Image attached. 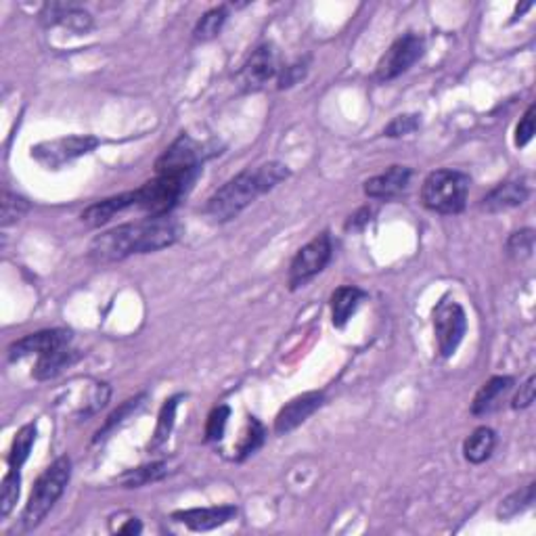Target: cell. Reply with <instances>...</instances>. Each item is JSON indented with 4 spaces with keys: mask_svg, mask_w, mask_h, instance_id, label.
I'll return each mask as SVG.
<instances>
[{
    "mask_svg": "<svg viewBox=\"0 0 536 536\" xmlns=\"http://www.w3.org/2000/svg\"><path fill=\"white\" fill-rule=\"evenodd\" d=\"M145 399H147V394H138V396H135V399L126 400L124 405L118 408V411H113L112 415H109V419L105 422V425H103V428L95 434V442H101L103 438H105L109 434V431H113L115 428H118L120 423H124L126 417H130L132 413H136L138 408L143 407V400H145Z\"/></svg>",
    "mask_w": 536,
    "mask_h": 536,
    "instance_id": "29",
    "label": "cell"
},
{
    "mask_svg": "<svg viewBox=\"0 0 536 536\" xmlns=\"http://www.w3.org/2000/svg\"><path fill=\"white\" fill-rule=\"evenodd\" d=\"M534 376H530L526 379V384L520 385V392H517V396L514 399V408H528L530 405L534 402V392H536V385H534Z\"/></svg>",
    "mask_w": 536,
    "mask_h": 536,
    "instance_id": "37",
    "label": "cell"
},
{
    "mask_svg": "<svg viewBox=\"0 0 536 536\" xmlns=\"http://www.w3.org/2000/svg\"><path fill=\"white\" fill-rule=\"evenodd\" d=\"M534 250V230L532 229H522L517 230L507 241V253L516 260H526V258L532 256Z\"/></svg>",
    "mask_w": 536,
    "mask_h": 536,
    "instance_id": "31",
    "label": "cell"
},
{
    "mask_svg": "<svg viewBox=\"0 0 536 536\" xmlns=\"http://www.w3.org/2000/svg\"><path fill=\"white\" fill-rule=\"evenodd\" d=\"M419 126H422V120H419L417 113H405L392 120V122L384 128V135L390 138H400V136L413 135L415 130H419Z\"/></svg>",
    "mask_w": 536,
    "mask_h": 536,
    "instance_id": "34",
    "label": "cell"
},
{
    "mask_svg": "<svg viewBox=\"0 0 536 536\" xmlns=\"http://www.w3.org/2000/svg\"><path fill=\"white\" fill-rule=\"evenodd\" d=\"M494 445H497V434L486 425H482V428L471 431V436L463 442V457L470 463L480 465L486 459H491Z\"/></svg>",
    "mask_w": 536,
    "mask_h": 536,
    "instance_id": "22",
    "label": "cell"
},
{
    "mask_svg": "<svg viewBox=\"0 0 536 536\" xmlns=\"http://www.w3.org/2000/svg\"><path fill=\"white\" fill-rule=\"evenodd\" d=\"M166 476H168V465L158 461V463L141 465V468L136 470L124 471V474L118 478V484L122 488H141V486H147V484L164 480Z\"/></svg>",
    "mask_w": 536,
    "mask_h": 536,
    "instance_id": "23",
    "label": "cell"
},
{
    "mask_svg": "<svg viewBox=\"0 0 536 536\" xmlns=\"http://www.w3.org/2000/svg\"><path fill=\"white\" fill-rule=\"evenodd\" d=\"M276 74V55L273 44L264 43L258 46L253 53L247 57L239 74V82L244 86V90L253 92L260 90L270 78H275Z\"/></svg>",
    "mask_w": 536,
    "mask_h": 536,
    "instance_id": "11",
    "label": "cell"
},
{
    "mask_svg": "<svg viewBox=\"0 0 536 536\" xmlns=\"http://www.w3.org/2000/svg\"><path fill=\"white\" fill-rule=\"evenodd\" d=\"M526 199H528L526 184L509 181V183L497 184V187L482 199L480 207L484 212H488V214H497V212H505V210H511V207L522 206Z\"/></svg>",
    "mask_w": 536,
    "mask_h": 536,
    "instance_id": "16",
    "label": "cell"
},
{
    "mask_svg": "<svg viewBox=\"0 0 536 536\" xmlns=\"http://www.w3.org/2000/svg\"><path fill=\"white\" fill-rule=\"evenodd\" d=\"M534 491H536V484L530 482L528 486L520 488V491L511 493L509 497L501 501L499 509H497V516L499 520H514L516 516L524 514V511L530 509L534 503Z\"/></svg>",
    "mask_w": 536,
    "mask_h": 536,
    "instance_id": "24",
    "label": "cell"
},
{
    "mask_svg": "<svg viewBox=\"0 0 536 536\" xmlns=\"http://www.w3.org/2000/svg\"><path fill=\"white\" fill-rule=\"evenodd\" d=\"M21 471L9 470V474L4 476L3 480V491H0V516L7 517L13 509L17 499H19L21 493Z\"/></svg>",
    "mask_w": 536,
    "mask_h": 536,
    "instance_id": "30",
    "label": "cell"
},
{
    "mask_svg": "<svg viewBox=\"0 0 536 536\" xmlns=\"http://www.w3.org/2000/svg\"><path fill=\"white\" fill-rule=\"evenodd\" d=\"M465 331H468V316L461 304L451 298L440 299L434 308V333L442 359H451L457 353Z\"/></svg>",
    "mask_w": 536,
    "mask_h": 536,
    "instance_id": "8",
    "label": "cell"
},
{
    "mask_svg": "<svg viewBox=\"0 0 536 536\" xmlns=\"http://www.w3.org/2000/svg\"><path fill=\"white\" fill-rule=\"evenodd\" d=\"M69 478H72V459L69 457H59L43 471V476L34 484L30 501L23 511V530H34L43 524L49 511L61 499V494L66 493Z\"/></svg>",
    "mask_w": 536,
    "mask_h": 536,
    "instance_id": "3",
    "label": "cell"
},
{
    "mask_svg": "<svg viewBox=\"0 0 536 536\" xmlns=\"http://www.w3.org/2000/svg\"><path fill=\"white\" fill-rule=\"evenodd\" d=\"M264 436H267L264 425L258 422L256 417H247V428L237 447V461H245L247 457H252V454L264 445Z\"/></svg>",
    "mask_w": 536,
    "mask_h": 536,
    "instance_id": "27",
    "label": "cell"
},
{
    "mask_svg": "<svg viewBox=\"0 0 536 536\" xmlns=\"http://www.w3.org/2000/svg\"><path fill=\"white\" fill-rule=\"evenodd\" d=\"M198 176H181V175H158L153 181L136 189V207L147 212L149 216H170Z\"/></svg>",
    "mask_w": 536,
    "mask_h": 536,
    "instance_id": "5",
    "label": "cell"
},
{
    "mask_svg": "<svg viewBox=\"0 0 536 536\" xmlns=\"http://www.w3.org/2000/svg\"><path fill=\"white\" fill-rule=\"evenodd\" d=\"M40 17H43L44 23H50V26L61 23V26H66L74 32H86L92 23L90 15L86 11L69 7V4H46Z\"/></svg>",
    "mask_w": 536,
    "mask_h": 536,
    "instance_id": "20",
    "label": "cell"
},
{
    "mask_svg": "<svg viewBox=\"0 0 536 536\" xmlns=\"http://www.w3.org/2000/svg\"><path fill=\"white\" fill-rule=\"evenodd\" d=\"M181 399H183V396H172V399L164 402V407H161V411H159L158 428H155L153 440H151V445H149V448H159L170 438L172 428H175L178 400H181Z\"/></svg>",
    "mask_w": 536,
    "mask_h": 536,
    "instance_id": "26",
    "label": "cell"
},
{
    "mask_svg": "<svg viewBox=\"0 0 536 536\" xmlns=\"http://www.w3.org/2000/svg\"><path fill=\"white\" fill-rule=\"evenodd\" d=\"M371 221V210L369 207H361L354 216H350V221L346 222V229H362L365 224Z\"/></svg>",
    "mask_w": 536,
    "mask_h": 536,
    "instance_id": "38",
    "label": "cell"
},
{
    "mask_svg": "<svg viewBox=\"0 0 536 536\" xmlns=\"http://www.w3.org/2000/svg\"><path fill=\"white\" fill-rule=\"evenodd\" d=\"M229 415H230V408L227 405L216 407L214 411L210 413V417H207V423H206V440L207 442L222 440L224 428H227V422H229Z\"/></svg>",
    "mask_w": 536,
    "mask_h": 536,
    "instance_id": "33",
    "label": "cell"
},
{
    "mask_svg": "<svg viewBox=\"0 0 536 536\" xmlns=\"http://www.w3.org/2000/svg\"><path fill=\"white\" fill-rule=\"evenodd\" d=\"M367 293L359 290L356 285H342L333 291L331 296V316L333 325L344 327L346 322L353 319V315L359 308V304L365 299Z\"/></svg>",
    "mask_w": 536,
    "mask_h": 536,
    "instance_id": "19",
    "label": "cell"
},
{
    "mask_svg": "<svg viewBox=\"0 0 536 536\" xmlns=\"http://www.w3.org/2000/svg\"><path fill=\"white\" fill-rule=\"evenodd\" d=\"M308 61H310L308 57H304V59H299L296 63H291V66H287L284 69V74H281V78H279V90L291 89V86L298 84L299 80L307 78Z\"/></svg>",
    "mask_w": 536,
    "mask_h": 536,
    "instance_id": "35",
    "label": "cell"
},
{
    "mask_svg": "<svg viewBox=\"0 0 536 536\" xmlns=\"http://www.w3.org/2000/svg\"><path fill=\"white\" fill-rule=\"evenodd\" d=\"M227 9L224 7H216L210 9L207 13L201 17L198 21V26H195V40H201V43H206V40L216 38L218 34H221L224 21H227Z\"/></svg>",
    "mask_w": 536,
    "mask_h": 536,
    "instance_id": "28",
    "label": "cell"
},
{
    "mask_svg": "<svg viewBox=\"0 0 536 536\" xmlns=\"http://www.w3.org/2000/svg\"><path fill=\"white\" fill-rule=\"evenodd\" d=\"M287 178H290V168L279 161H268V164L239 172L207 199L204 207L206 216L214 222L233 221L260 195L273 191L276 184Z\"/></svg>",
    "mask_w": 536,
    "mask_h": 536,
    "instance_id": "2",
    "label": "cell"
},
{
    "mask_svg": "<svg viewBox=\"0 0 536 536\" xmlns=\"http://www.w3.org/2000/svg\"><path fill=\"white\" fill-rule=\"evenodd\" d=\"M181 237V224L170 216H149L145 221L128 222L107 233L97 235L89 247L92 264H113L132 253L159 252L175 245Z\"/></svg>",
    "mask_w": 536,
    "mask_h": 536,
    "instance_id": "1",
    "label": "cell"
},
{
    "mask_svg": "<svg viewBox=\"0 0 536 536\" xmlns=\"http://www.w3.org/2000/svg\"><path fill=\"white\" fill-rule=\"evenodd\" d=\"M322 402H325V394H322V392H307V394L296 396V399L287 402V405L279 411V415H276L275 431L279 436L290 434V431L296 430L298 425L307 422L315 411H319Z\"/></svg>",
    "mask_w": 536,
    "mask_h": 536,
    "instance_id": "12",
    "label": "cell"
},
{
    "mask_svg": "<svg viewBox=\"0 0 536 536\" xmlns=\"http://www.w3.org/2000/svg\"><path fill=\"white\" fill-rule=\"evenodd\" d=\"M534 105L528 107V112L524 113V118L520 120L516 128V145L517 147H526L534 136Z\"/></svg>",
    "mask_w": 536,
    "mask_h": 536,
    "instance_id": "36",
    "label": "cell"
},
{
    "mask_svg": "<svg viewBox=\"0 0 536 536\" xmlns=\"http://www.w3.org/2000/svg\"><path fill=\"white\" fill-rule=\"evenodd\" d=\"M143 530V526H141V522L136 520V517H132V520L126 524V526H120L118 528V534H138Z\"/></svg>",
    "mask_w": 536,
    "mask_h": 536,
    "instance_id": "39",
    "label": "cell"
},
{
    "mask_svg": "<svg viewBox=\"0 0 536 536\" xmlns=\"http://www.w3.org/2000/svg\"><path fill=\"white\" fill-rule=\"evenodd\" d=\"M425 50V43L417 34H405L396 40L394 44L385 50V55L377 63L376 78L379 82H390V80L402 76L415 63L422 59Z\"/></svg>",
    "mask_w": 536,
    "mask_h": 536,
    "instance_id": "10",
    "label": "cell"
},
{
    "mask_svg": "<svg viewBox=\"0 0 536 536\" xmlns=\"http://www.w3.org/2000/svg\"><path fill=\"white\" fill-rule=\"evenodd\" d=\"M30 210V204H27V199L19 198V195L4 191L3 193V227H9V224H13L19 221V218L26 214V212Z\"/></svg>",
    "mask_w": 536,
    "mask_h": 536,
    "instance_id": "32",
    "label": "cell"
},
{
    "mask_svg": "<svg viewBox=\"0 0 536 536\" xmlns=\"http://www.w3.org/2000/svg\"><path fill=\"white\" fill-rule=\"evenodd\" d=\"M413 172L407 166H392L384 175L369 178L365 183V195L371 199H394L407 191Z\"/></svg>",
    "mask_w": 536,
    "mask_h": 536,
    "instance_id": "15",
    "label": "cell"
},
{
    "mask_svg": "<svg viewBox=\"0 0 536 536\" xmlns=\"http://www.w3.org/2000/svg\"><path fill=\"white\" fill-rule=\"evenodd\" d=\"M514 377L509 376H497L491 377L486 384L478 390L474 402H471V413L474 415H488L497 411L501 402H503L505 394L514 388Z\"/></svg>",
    "mask_w": 536,
    "mask_h": 536,
    "instance_id": "18",
    "label": "cell"
},
{
    "mask_svg": "<svg viewBox=\"0 0 536 536\" xmlns=\"http://www.w3.org/2000/svg\"><path fill=\"white\" fill-rule=\"evenodd\" d=\"M72 342V333L66 330H46L38 333H30V336L17 339L9 346V359L19 361L23 356H43L46 353H53L57 348H63Z\"/></svg>",
    "mask_w": 536,
    "mask_h": 536,
    "instance_id": "13",
    "label": "cell"
},
{
    "mask_svg": "<svg viewBox=\"0 0 536 536\" xmlns=\"http://www.w3.org/2000/svg\"><path fill=\"white\" fill-rule=\"evenodd\" d=\"M470 176L459 170H436L422 187L423 206L438 214H459L465 210L470 193Z\"/></svg>",
    "mask_w": 536,
    "mask_h": 536,
    "instance_id": "4",
    "label": "cell"
},
{
    "mask_svg": "<svg viewBox=\"0 0 536 536\" xmlns=\"http://www.w3.org/2000/svg\"><path fill=\"white\" fill-rule=\"evenodd\" d=\"M97 147H99V138L90 135L53 138V141L38 143L36 147H32V159L46 170H59L69 161L95 151Z\"/></svg>",
    "mask_w": 536,
    "mask_h": 536,
    "instance_id": "7",
    "label": "cell"
},
{
    "mask_svg": "<svg viewBox=\"0 0 536 536\" xmlns=\"http://www.w3.org/2000/svg\"><path fill=\"white\" fill-rule=\"evenodd\" d=\"M130 206H136L135 191L115 195V198L103 199V201H99V204H92L89 210L82 212V216L80 218H82V222L86 224V227L97 229V227H103V224H107L115 214H120V212H124L126 207H130Z\"/></svg>",
    "mask_w": 536,
    "mask_h": 536,
    "instance_id": "17",
    "label": "cell"
},
{
    "mask_svg": "<svg viewBox=\"0 0 536 536\" xmlns=\"http://www.w3.org/2000/svg\"><path fill=\"white\" fill-rule=\"evenodd\" d=\"M78 359H80L78 350H69L67 346H63V348H57L53 353L38 356L36 367H34V377L40 379V382H43V379L57 377L63 369L72 367Z\"/></svg>",
    "mask_w": 536,
    "mask_h": 536,
    "instance_id": "21",
    "label": "cell"
},
{
    "mask_svg": "<svg viewBox=\"0 0 536 536\" xmlns=\"http://www.w3.org/2000/svg\"><path fill=\"white\" fill-rule=\"evenodd\" d=\"M235 517H237V507L235 505L204 507V509H187V511H175V514H172V520L178 524H184V526L191 530H198V532H206V530L224 526V524L235 520Z\"/></svg>",
    "mask_w": 536,
    "mask_h": 536,
    "instance_id": "14",
    "label": "cell"
},
{
    "mask_svg": "<svg viewBox=\"0 0 536 536\" xmlns=\"http://www.w3.org/2000/svg\"><path fill=\"white\" fill-rule=\"evenodd\" d=\"M36 442V425L27 423L15 434L13 447H11L9 453V468L15 471H21L23 463H26L27 457H30V451Z\"/></svg>",
    "mask_w": 536,
    "mask_h": 536,
    "instance_id": "25",
    "label": "cell"
},
{
    "mask_svg": "<svg viewBox=\"0 0 536 536\" xmlns=\"http://www.w3.org/2000/svg\"><path fill=\"white\" fill-rule=\"evenodd\" d=\"M331 253H333V245H331L330 233L316 235L313 241H308L307 245L299 247L290 264V275H287L290 290L304 287L308 281H313L316 275L322 273L331 260Z\"/></svg>",
    "mask_w": 536,
    "mask_h": 536,
    "instance_id": "6",
    "label": "cell"
},
{
    "mask_svg": "<svg viewBox=\"0 0 536 536\" xmlns=\"http://www.w3.org/2000/svg\"><path fill=\"white\" fill-rule=\"evenodd\" d=\"M207 158L206 147L189 135H181L155 161V175L199 176L201 164Z\"/></svg>",
    "mask_w": 536,
    "mask_h": 536,
    "instance_id": "9",
    "label": "cell"
}]
</instances>
